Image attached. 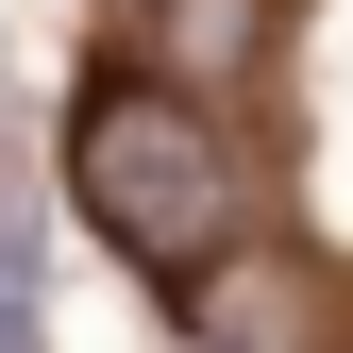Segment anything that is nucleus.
I'll return each instance as SVG.
<instances>
[{
    "instance_id": "nucleus-3",
    "label": "nucleus",
    "mask_w": 353,
    "mask_h": 353,
    "mask_svg": "<svg viewBox=\"0 0 353 353\" xmlns=\"http://www.w3.org/2000/svg\"><path fill=\"white\" fill-rule=\"evenodd\" d=\"M252 34H270V0H152V68L168 84H236Z\"/></svg>"
},
{
    "instance_id": "nucleus-5",
    "label": "nucleus",
    "mask_w": 353,
    "mask_h": 353,
    "mask_svg": "<svg viewBox=\"0 0 353 353\" xmlns=\"http://www.w3.org/2000/svg\"><path fill=\"white\" fill-rule=\"evenodd\" d=\"M118 17H152V0H118Z\"/></svg>"
},
{
    "instance_id": "nucleus-2",
    "label": "nucleus",
    "mask_w": 353,
    "mask_h": 353,
    "mask_svg": "<svg viewBox=\"0 0 353 353\" xmlns=\"http://www.w3.org/2000/svg\"><path fill=\"white\" fill-rule=\"evenodd\" d=\"M185 336H219V353H320V270L270 252V236L202 252L185 270Z\"/></svg>"
},
{
    "instance_id": "nucleus-4",
    "label": "nucleus",
    "mask_w": 353,
    "mask_h": 353,
    "mask_svg": "<svg viewBox=\"0 0 353 353\" xmlns=\"http://www.w3.org/2000/svg\"><path fill=\"white\" fill-rule=\"evenodd\" d=\"M0 353H34V303H17V286H0Z\"/></svg>"
},
{
    "instance_id": "nucleus-1",
    "label": "nucleus",
    "mask_w": 353,
    "mask_h": 353,
    "mask_svg": "<svg viewBox=\"0 0 353 353\" xmlns=\"http://www.w3.org/2000/svg\"><path fill=\"white\" fill-rule=\"evenodd\" d=\"M68 202L101 219L152 286H185L202 252L252 236V168L219 152L202 84H168V68H118V84H84V101H68Z\"/></svg>"
}]
</instances>
